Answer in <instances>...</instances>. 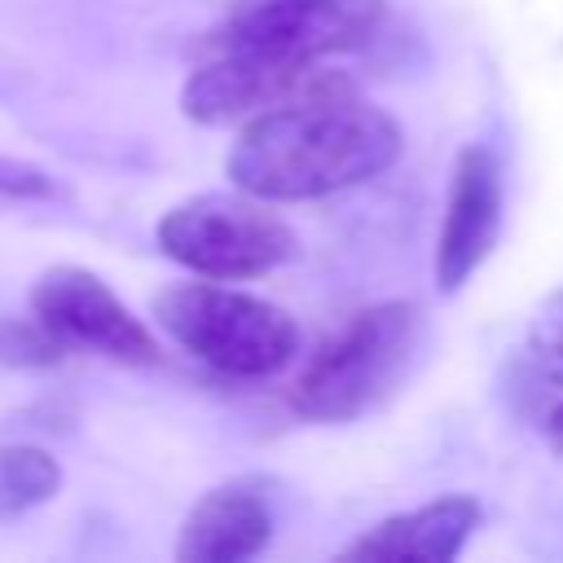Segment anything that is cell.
Instances as JSON below:
<instances>
[{
	"label": "cell",
	"mask_w": 563,
	"mask_h": 563,
	"mask_svg": "<svg viewBox=\"0 0 563 563\" xmlns=\"http://www.w3.org/2000/svg\"><path fill=\"white\" fill-rule=\"evenodd\" d=\"M352 88L343 70H325L321 62H273L246 53H211L185 84L180 106L194 123H251L268 110H282L303 97Z\"/></svg>",
	"instance_id": "6"
},
{
	"label": "cell",
	"mask_w": 563,
	"mask_h": 563,
	"mask_svg": "<svg viewBox=\"0 0 563 563\" xmlns=\"http://www.w3.org/2000/svg\"><path fill=\"white\" fill-rule=\"evenodd\" d=\"M501 233V163L488 145H466L453 158L449 202L435 233V286L444 295L488 260Z\"/></svg>",
	"instance_id": "8"
},
{
	"label": "cell",
	"mask_w": 563,
	"mask_h": 563,
	"mask_svg": "<svg viewBox=\"0 0 563 563\" xmlns=\"http://www.w3.org/2000/svg\"><path fill=\"white\" fill-rule=\"evenodd\" d=\"M528 356L541 378L563 383V290L545 299V308L528 325Z\"/></svg>",
	"instance_id": "13"
},
{
	"label": "cell",
	"mask_w": 563,
	"mask_h": 563,
	"mask_svg": "<svg viewBox=\"0 0 563 563\" xmlns=\"http://www.w3.org/2000/svg\"><path fill=\"white\" fill-rule=\"evenodd\" d=\"M158 246L198 277L242 282L286 264L299 242L255 194H202L158 220Z\"/></svg>",
	"instance_id": "4"
},
{
	"label": "cell",
	"mask_w": 563,
	"mask_h": 563,
	"mask_svg": "<svg viewBox=\"0 0 563 563\" xmlns=\"http://www.w3.org/2000/svg\"><path fill=\"white\" fill-rule=\"evenodd\" d=\"M422 312L405 299L352 312L299 369L290 405L312 422H347L374 409L409 369Z\"/></svg>",
	"instance_id": "2"
},
{
	"label": "cell",
	"mask_w": 563,
	"mask_h": 563,
	"mask_svg": "<svg viewBox=\"0 0 563 563\" xmlns=\"http://www.w3.org/2000/svg\"><path fill=\"white\" fill-rule=\"evenodd\" d=\"M0 194H4V198H53L57 185H53V176L40 172L35 163L0 158Z\"/></svg>",
	"instance_id": "14"
},
{
	"label": "cell",
	"mask_w": 563,
	"mask_h": 563,
	"mask_svg": "<svg viewBox=\"0 0 563 563\" xmlns=\"http://www.w3.org/2000/svg\"><path fill=\"white\" fill-rule=\"evenodd\" d=\"M273 541V510L251 484L211 488L180 523L176 559L180 563H242Z\"/></svg>",
	"instance_id": "9"
},
{
	"label": "cell",
	"mask_w": 563,
	"mask_h": 563,
	"mask_svg": "<svg viewBox=\"0 0 563 563\" xmlns=\"http://www.w3.org/2000/svg\"><path fill=\"white\" fill-rule=\"evenodd\" d=\"M479 523V506L471 497H440L427 501L418 510L391 515L383 523H374L365 537H356L343 559H361V563H453L466 545V537Z\"/></svg>",
	"instance_id": "10"
},
{
	"label": "cell",
	"mask_w": 563,
	"mask_h": 563,
	"mask_svg": "<svg viewBox=\"0 0 563 563\" xmlns=\"http://www.w3.org/2000/svg\"><path fill=\"white\" fill-rule=\"evenodd\" d=\"M545 440L554 453H563V400H554V409L545 413Z\"/></svg>",
	"instance_id": "15"
},
{
	"label": "cell",
	"mask_w": 563,
	"mask_h": 563,
	"mask_svg": "<svg viewBox=\"0 0 563 563\" xmlns=\"http://www.w3.org/2000/svg\"><path fill=\"white\" fill-rule=\"evenodd\" d=\"M62 339L35 317V321H0V365H57L62 361Z\"/></svg>",
	"instance_id": "12"
},
{
	"label": "cell",
	"mask_w": 563,
	"mask_h": 563,
	"mask_svg": "<svg viewBox=\"0 0 563 563\" xmlns=\"http://www.w3.org/2000/svg\"><path fill=\"white\" fill-rule=\"evenodd\" d=\"M31 308L62 343L92 347V352L123 361V365H154L158 361L154 334L88 268H75V264L48 268L31 290Z\"/></svg>",
	"instance_id": "7"
},
{
	"label": "cell",
	"mask_w": 563,
	"mask_h": 563,
	"mask_svg": "<svg viewBox=\"0 0 563 563\" xmlns=\"http://www.w3.org/2000/svg\"><path fill=\"white\" fill-rule=\"evenodd\" d=\"M158 325L198 361L233 378H268L299 352V325L286 308L211 282H185L154 299Z\"/></svg>",
	"instance_id": "3"
},
{
	"label": "cell",
	"mask_w": 563,
	"mask_h": 563,
	"mask_svg": "<svg viewBox=\"0 0 563 563\" xmlns=\"http://www.w3.org/2000/svg\"><path fill=\"white\" fill-rule=\"evenodd\" d=\"M400 154V128L356 88L268 110L229 150V180L264 202H303L374 180Z\"/></svg>",
	"instance_id": "1"
},
{
	"label": "cell",
	"mask_w": 563,
	"mask_h": 563,
	"mask_svg": "<svg viewBox=\"0 0 563 563\" xmlns=\"http://www.w3.org/2000/svg\"><path fill=\"white\" fill-rule=\"evenodd\" d=\"M387 0H242L216 22L202 40L211 53H246L273 62H321L347 48H361Z\"/></svg>",
	"instance_id": "5"
},
{
	"label": "cell",
	"mask_w": 563,
	"mask_h": 563,
	"mask_svg": "<svg viewBox=\"0 0 563 563\" xmlns=\"http://www.w3.org/2000/svg\"><path fill=\"white\" fill-rule=\"evenodd\" d=\"M62 488V466L35 444L0 449V515H22Z\"/></svg>",
	"instance_id": "11"
}]
</instances>
